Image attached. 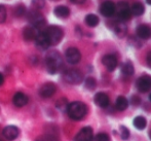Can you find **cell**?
<instances>
[{"label":"cell","mask_w":151,"mask_h":141,"mask_svg":"<svg viewBox=\"0 0 151 141\" xmlns=\"http://www.w3.org/2000/svg\"><path fill=\"white\" fill-rule=\"evenodd\" d=\"M132 100H134V101L132 102L134 105H139V104H140V98L137 97V96H134V97L132 98Z\"/></svg>","instance_id":"cell-33"},{"label":"cell","mask_w":151,"mask_h":141,"mask_svg":"<svg viewBox=\"0 0 151 141\" xmlns=\"http://www.w3.org/2000/svg\"><path fill=\"white\" fill-rule=\"evenodd\" d=\"M115 4L111 0H107V1L103 2L100 6V12L102 16L106 17V18H110L115 14Z\"/></svg>","instance_id":"cell-9"},{"label":"cell","mask_w":151,"mask_h":141,"mask_svg":"<svg viewBox=\"0 0 151 141\" xmlns=\"http://www.w3.org/2000/svg\"><path fill=\"white\" fill-rule=\"evenodd\" d=\"M34 40H35L36 46H37L39 50H46V48H48V46H50V42H48L47 37H46L45 33H44V31L38 32Z\"/></svg>","instance_id":"cell-12"},{"label":"cell","mask_w":151,"mask_h":141,"mask_svg":"<svg viewBox=\"0 0 151 141\" xmlns=\"http://www.w3.org/2000/svg\"><path fill=\"white\" fill-rule=\"evenodd\" d=\"M65 58L67 62L72 65L79 63L81 60V54H80L79 50L76 48H69L65 53Z\"/></svg>","instance_id":"cell-7"},{"label":"cell","mask_w":151,"mask_h":141,"mask_svg":"<svg viewBox=\"0 0 151 141\" xmlns=\"http://www.w3.org/2000/svg\"><path fill=\"white\" fill-rule=\"evenodd\" d=\"M144 10H145V7L141 2H135L131 7V12L137 17L142 16L144 14Z\"/></svg>","instance_id":"cell-22"},{"label":"cell","mask_w":151,"mask_h":141,"mask_svg":"<svg viewBox=\"0 0 151 141\" xmlns=\"http://www.w3.org/2000/svg\"><path fill=\"white\" fill-rule=\"evenodd\" d=\"M14 14L16 17H19V18H21V17H23L25 14H26V8H25L24 5H22V4H20V5H17L16 8H14Z\"/></svg>","instance_id":"cell-26"},{"label":"cell","mask_w":151,"mask_h":141,"mask_svg":"<svg viewBox=\"0 0 151 141\" xmlns=\"http://www.w3.org/2000/svg\"><path fill=\"white\" fill-rule=\"evenodd\" d=\"M3 82H4V76L2 73H0V85H3Z\"/></svg>","instance_id":"cell-36"},{"label":"cell","mask_w":151,"mask_h":141,"mask_svg":"<svg viewBox=\"0 0 151 141\" xmlns=\"http://www.w3.org/2000/svg\"><path fill=\"white\" fill-rule=\"evenodd\" d=\"M136 85H137V89L139 90V92H141V93H146V92L150 91L151 90V76L145 74V75L139 77L137 80V82H136Z\"/></svg>","instance_id":"cell-8"},{"label":"cell","mask_w":151,"mask_h":141,"mask_svg":"<svg viewBox=\"0 0 151 141\" xmlns=\"http://www.w3.org/2000/svg\"><path fill=\"white\" fill-rule=\"evenodd\" d=\"M54 12H55V14H56V17H58V18H60V19H66L70 16V9L65 5L57 6V7L55 8Z\"/></svg>","instance_id":"cell-18"},{"label":"cell","mask_w":151,"mask_h":141,"mask_svg":"<svg viewBox=\"0 0 151 141\" xmlns=\"http://www.w3.org/2000/svg\"><path fill=\"white\" fill-rule=\"evenodd\" d=\"M57 91V87L55 84L52 82H46L40 87L39 90V94L41 97L43 98H50L52 96H54V94Z\"/></svg>","instance_id":"cell-11"},{"label":"cell","mask_w":151,"mask_h":141,"mask_svg":"<svg viewBox=\"0 0 151 141\" xmlns=\"http://www.w3.org/2000/svg\"><path fill=\"white\" fill-rule=\"evenodd\" d=\"M37 30L36 28L32 26H29V27H26L23 31V35H24V38L27 40V41H31V40H34L37 35Z\"/></svg>","instance_id":"cell-20"},{"label":"cell","mask_w":151,"mask_h":141,"mask_svg":"<svg viewBox=\"0 0 151 141\" xmlns=\"http://www.w3.org/2000/svg\"><path fill=\"white\" fill-rule=\"evenodd\" d=\"M113 29H114V32H115L116 35L120 38L124 37L127 33V27L123 22H117L115 25H114Z\"/></svg>","instance_id":"cell-19"},{"label":"cell","mask_w":151,"mask_h":141,"mask_svg":"<svg viewBox=\"0 0 151 141\" xmlns=\"http://www.w3.org/2000/svg\"><path fill=\"white\" fill-rule=\"evenodd\" d=\"M44 33H45L50 46H56L59 42H61V40L63 39V36H64V32L61 27L55 26V25L48 27L44 31Z\"/></svg>","instance_id":"cell-3"},{"label":"cell","mask_w":151,"mask_h":141,"mask_svg":"<svg viewBox=\"0 0 151 141\" xmlns=\"http://www.w3.org/2000/svg\"><path fill=\"white\" fill-rule=\"evenodd\" d=\"M146 2H147L148 4H150V5H151V0H146Z\"/></svg>","instance_id":"cell-37"},{"label":"cell","mask_w":151,"mask_h":141,"mask_svg":"<svg viewBox=\"0 0 151 141\" xmlns=\"http://www.w3.org/2000/svg\"><path fill=\"white\" fill-rule=\"evenodd\" d=\"M66 110H67V113L70 119H74V121H80L88 113V107H86V105L79 101L69 103Z\"/></svg>","instance_id":"cell-1"},{"label":"cell","mask_w":151,"mask_h":141,"mask_svg":"<svg viewBox=\"0 0 151 141\" xmlns=\"http://www.w3.org/2000/svg\"><path fill=\"white\" fill-rule=\"evenodd\" d=\"M64 80L71 85H78L83 80V75L77 69H69L64 72Z\"/></svg>","instance_id":"cell-5"},{"label":"cell","mask_w":151,"mask_h":141,"mask_svg":"<svg viewBox=\"0 0 151 141\" xmlns=\"http://www.w3.org/2000/svg\"><path fill=\"white\" fill-rule=\"evenodd\" d=\"M19 134H20V130H19L16 126H7V127L4 128L3 131H2V135L7 140L17 139Z\"/></svg>","instance_id":"cell-14"},{"label":"cell","mask_w":151,"mask_h":141,"mask_svg":"<svg viewBox=\"0 0 151 141\" xmlns=\"http://www.w3.org/2000/svg\"><path fill=\"white\" fill-rule=\"evenodd\" d=\"M44 5H45V0H32V6L34 9L40 10L44 7Z\"/></svg>","instance_id":"cell-28"},{"label":"cell","mask_w":151,"mask_h":141,"mask_svg":"<svg viewBox=\"0 0 151 141\" xmlns=\"http://www.w3.org/2000/svg\"><path fill=\"white\" fill-rule=\"evenodd\" d=\"M84 22H86V24L88 25V27H96V26H98L100 20H99V18L96 16V14H88V16L86 17V19H84Z\"/></svg>","instance_id":"cell-24"},{"label":"cell","mask_w":151,"mask_h":141,"mask_svg":"<svg viewBox=\"0 0 151 141\" xmlns=\"http://www.w3.org/2000/svg\"><path fill=\"white\" fill-rule=\"evenodd\" d=\"M115 12L117 14L118 19L122 22V21H127L131 19L132 12L131 8L127 2L125 1H119L117 6H115Z\"/></svg>","instance_id":"cell-6"},{"label":"cell","mask_w":151,"mask_h":141,"mask_svg":"<svg viewBox=\"0 0 151 141\" xmlns=\"http://www.w3.org/2000/svg\"><path fill=\"white\" fill-rule=\"evenodd\" d=\"M93 101L95 103L97 104L99 107L101 108H106L108 105H109V102H110V99L108 97L107 94L103 93V92H100V93H97L93 98Z\"/></svg>","instance_id":"cell-15"},{"label":"cell","mask_w":151,"mask_h":141,"mask_svg":"<svg viewBox=\"0 0 151 141\" xmlns=\"http://www.w3.org/2000/svg\"><path fill=\"white\" fill-rule=\"evenodd\" d=\"M133 123H134L135 128H137L138 130H144L146 128V125H147V121H146V119L143 116H141V115L135 117Z\"/></svg>","instance_id":"cell-23"},{"label":"cell","mask_w":151,"mask_h":141,"mask_svg":"<svg viewBox=\"0 0 151 141\" xmlns=\"http://www.w3.org/2000/svg\"><path fill=\"white\" fill-rule=\"evenodd\" d=\"M146 62H147V65L151 68V52H149L147 54V57H146Z\"/></svg>","instance_id":"cell-34"},{"label":"cell","mask_w":151,"mask_h":141,"mask_svg":"<svg viewBox=\"0 0 151 141\" xmlns=\"http://www.w3.org/2000/svg\"><path fill=\"white\" fill-rule=\"evenodd\" d=\"M93 132L91 127H84L77 133L74 141H93Z\"/></svg>","instance_id":"cell-10"},{"label":"cell","mask_w":151,"mask_h":141,"mask_svg":"<svg viewBox=\"0 0 151 141\" xmlns=\"http://www.w3.org/2000/svg\"><path fill=\"white\" fill-rule=\"evenodd\" d=\"M121 71L124 75L127 76H131L134 74V66L131 62H125V63L122 64L121 66Z\"/></svg>","instance_id":"cell-25"},{"label":"cell","mask_w":151,"mask_h":141,"mask_svg":"<svg viewBox=\"0 0 151 141\" xmlns=\"http://www.w3.org/2000/svg\"><path fill=\"white\" fill-rule=\"evenodd\" d=\"M45 63L48 72L52 74L57 73L63 67V59H62L61 55L57 51H50L46 55Z\"/></svg>","instance_id":"cell-2"},{"label":"cell","mask_w":151,"mask_h":141,"mask_svg":"<svg viewBox=\"0 0 151 141\" xmlns=\"http://www.w3.org/2000/svg\"><path fill=\"white\" fill-rule=\"evenodd\" d=\"M27 18H28V21L31 23L32 27L36 29H39L41 27H43L45 25L46 21L44 19V17L40 14L39 10L36 9H32L29 12V14H27Z\"/></svg>","instance_id":"cell-4"},{"label":"cell","mask_w":151,"mask_h":141,"mask_svg":"<svg viewBox=\"0 0 151 141\" xmlns=\"http://www.w3.org/2000/svg\"><path fill=\"white\" fill-rule=\"evenodd\" d=\"M102 63H103V65L107 68L108 71H113V70H115V68L117 67L118 62L114 55L109 54V55H106V56L103 57Z\"/></svg>","instance_id":"cell-13"},{"label":"cell","mask_w":151,"mask_h":141,"mask_svg":"<svg viewBox=\"0 0 151 141\" xmlns=\"http://www.w3.org/2000/svg\"><path fill=\"white\" fill-rule=\"evenodd\" d=\"M6 16H7V12H6V8L4 5L0 4V24L5 22Z\"/></svg>","instance_id":"cell-30"},{"label":"cell","mask_w":151,"mask_h":141,"mask_svg":"<svg viewBox=\"0 0 151 141\" xmlns=\"http://www.w3.org/2000/svg\"><path fill=\"white\" fill-rule=\"evenodd\" d=\"M137 35L141 39H149L151 37V28L145 24L140 25L137 28Z\"/></svg>","instance_id":"cell-16"},{"label":"cell","mask_w":151,"mask_h":141,"mask_svg":"<svg viewBox=\"0 0 151 141\" xmlns=\"http://www.w3.org/2000/svg\"><path fill=\"white\" fill-rule=\"evenodd\" d=\"M72 3H75V4H82L86 2V0H70Z\"/></svg>","instance_id":"cell-35"},{"label":"cell","mask_w":151,"mask_h":141,"mask_svg":"<svg viewBox=\"0 0 151 141\" xmlns=\"http://www.w3.org/2000/svg\"><path fill=\"white\" fill-rule=\"evenodd\" d=\"M84 85H86V89L93 90L97 85V82H96V80L93 77H88L84 80Z\"/></svg>","instance_id":"cell-27"},{"label":"cell","mask_w":151,"mask_h":141,"mask_svg":"<svg viewBox=\"0 0 151 141\" xmlns=\"http://www.w3.org/2000/svg\"><path fill=\"white\" fill-rule=\"evenodd\" d=\"M12 101H14V104L17 107H23V106L27 105V103H28V97L24 93L18 92V93L14 94Z\"/></svg>","instance_id":"cell-17"},{"label":"cell","mask_w":151,"mask_h":141,"mask_svg":"<svg viewBox=\"0 0 151 141\" xmlns=\"http://www.w3.org/2000/svg\"><path fill=\"white\" fill-rule=\"evenodd\" d=\"M127 106H129V101H127V99L125 97H123V96H119V97L116 99L115 107L117 110H119V111H123V110L127 109Z\"/></svg>","instance_id":"cell-21"},{"label":"cell","mask_w":151,"mask_h":141,"mask_svg":"<svg viewBox=\"0 0 151 141\" xmlns=\"http://www.w3.org/2000/svg\"><path fill=\"white\" fill-rule=\"evenodd\" d=\"M52 1H58V0H52Z\"/></svg>","instance_id":"cell-40"},{"label":"cell","mask_w":151,"mask_h":141,"mask_svg":"<svg viewBox=\"0 0 151 141\" xmlns=\"http://www.w3.org/2000/svg\"><path fill=\"white\" fill-rule=\"evenodd\" d=\"M149 100H150V102H151V94L149 95Z\"/></svg>","instance_id":"cell-38"},{"label":"cell","mask_w":151,"mask_h":141,"mask_svg":"<svg viewBox=\"0 0 151 141\" xmlns=\"http://www.w3.org/2000/svg\"><path fill=\"white\" fill-rule=\"evenodd\" d=\"M93 141H110V137L106 133H99L93 137Z\"/></svg>","instance_id":"cell-29"},{"label":"cell","mask_w":151,"mask_h":141,"mask_svg":"<svg viewBox=\"0 0 151 141\" xmlns=\"http://www.w3.org/2000/svg\"><path fill=\"white\" fill-rule=\"evenodd\" d=\"M120 136H121V138H122L123 140L129 139V129H127V127H124V126H121V127H120Z\"/></svg>","instance_id":"cell-31"},{"label":"cell","mask_w":151,"mask_h":141,"mask_svg":"<svg viewBox=\"0 0 151 141\" xmlns=\"http://www.w3.org/2000/svg\"><path fill=\"white\" fill-rule=\"evenodd\" d=\"M149 137H150V139H151V131H150V133H149Z\"/></svg>","instance_id":"cell-39"},{"label":"cell","mask_w":151,"mask_h":141,"mask_svg":"<svg viewBox=\"0 0 151 141\" xmlns=\"http://www.w3.org/2000/svg\"><path fill=\"white\" fill-rule=\"evenodd\" d=\"M0 141H2V140H0Z\"/></svg>","instance_id":"cell-41"},{"label":"cell","mask_w":151,"mask_h":141,"mask_svg":"<svg viewBox=\"0 0 151 141\" xmlns=\"http://www.w3.org/2000/svg\"><path fill=\"white\" fill-rule=\"evenodd\" d=\"M67 106H68L67 100L64 99V98H62V99H60L58 102H57V107H58L59 109H61V110L67 109Z\"/></svg>","instance_id":"cell-32"}]
</instances>
